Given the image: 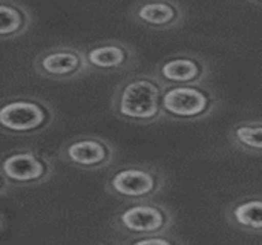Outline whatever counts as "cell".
<instances>
[{
  "mask_svg": "<svg viewBox=\"0 0 262 245\" xmlns=\"http://www.w3.org/2000/svg\"><path fill=\"white\" fill-rule=\"evenodd\" d=\"M34 71L45 78L68 81L92 72L86 52L72 44H55L40 52L32 63Z\"/></svg>",
  "mask_w": 262,
  "mask_h": 245,
  "instance_id": "ba28073f",
  "label": "cell"
},
{
  "mask_svg": "<svg viewBox=\"0 0 262 245\" xmlns=\"http://www.w3.org/2000/svg\"><path fill=\"white\" fill-rule=\"evenodd\" d=\"M54 120V106L31 95L11 97L0 109V127L12 137L38 135L49 129Z\"/></svg>",
  "mask_w": 262,
  "mask_h": 245,
  "instance_id": "277c9868",
  "label": "cell"
},
{
  "mask_svg": "<svg viewBox=\"0 0 262 245\" xmlns=\"http://www.w3.org/2000/svg\"><path fill=\"white\" fill-rule=\"evenodd\" d=\"M226 221L249 235H262V193L230 203L224 210Z\"/></svg>",
  "mask_w": 262,
  "mask_h": 245,
  "instance_id": "7c38bea8",
  "label": "cell"
},
{
  "mask_svg": "<svg viewBox=\"0 0 262 245\" xmlns=\"http://www.w3.org/2000/svg\"><path fill=\"white\" fill-rule=\"evenodd\" d=\"M58 158L77 170L97 172L109 167L115 161L117 149L103 137L78 135L60 147Z\"/></svg>",
  "mask_w": 262,
  "mask_h": 245,
  "instance_id": "52a82bcc",
  "label": "cell"
},
{
  "mask_svg": "<svg viewBox=\"0 0 262 245\" xmlns=\"http://www.w3.org/2000/svg\"><path fill=\"white\" fill-rule=\"evenodd\" d=\"M32 25V14L15 0H2L0 5V35L2 40L17 38L28 32Z\"/></svg>",
  "mask_w": 262,
  "mask_h": 245,
  "instance_id": "5bb4252c",
  "label": "cell"
},
{
  "mask_svg": "<svg viewBox=\"0 0 262 245\" xmlns=\"http://www.w3.org/2000/svg\"><path fill=\"white\" fill-rule=\"evenodd\" d=\"M127 15L137 25L152 29H172L186 18L184 8L177 0H143L135 3Z\"/></svg>",
  "mask_w": 262,
  "mask_h": 245,
  "instance_id": "8fae6325",
  "label": "cell"
},
{
  "mask_svg": "<svg viewBox=\"0 0 262 245\" xmlns=\"http://www.w3.org/2000/svg\"><path fill=\"white\" fill-rule=\"evenodd\" d=\"M166 84L154 74H138L121 81L111 100L112 114L130 124L147 126L163 118L161 98Z\"/></svg>",
  "mask_w": 262,
  "mask_h": 245,
  "instance_id": "6da1fadb",
  "label": "cell"
},
{
  "mask_svg": "<svg viewBox=\"0 0 262 245\" xmlns=\"http://www.w3.org/2000/svg\"><path fill=\"white\" fill-rule=\"evenodd\" d=\"M220 101L212 87L203 84L167 86L161 98L163 118L173 123H198L209 118Z\"/></svg>",
  "mask_w": 262,
  "mask_h": 245,
  "instance_id": "5b68a950",
  "label": "cell"
},
{
  "mask_svg": "<svg viewBox=\"0 0 262 245\" xmlns=\"http://www.w3.org/2000/svg\"><path fill=\"white\" fill-rule=\"evenodd\" d=\"M229 144L249 155H262V118L244 120L230 126L227 132Z\"/></svg>",
  "mask_w": 262,
  "mask_h": 245,
  "instance_id": "4fadbf2b",
  "label": "cell"
},
{
  "mask_svg": "<svg viewBox=\"0 0 262 245\" xmlns=\"http://www.w3.org/2000/svg\"><path fill=\"white\" fill-rule=\"evenodd\" d=\"M152 72L166 86L203 84L210 75V66L200 55L177 54L161 60Z\"/></svg>",
  "mask_w": 262,
  "mask_h": 245,
  "instance_id": "9c48e42d",
  "label": "cell"
},
{
  "mask_svg": "<svg viewBox=\"0 0 262 245\" xmlns=\"http://www.w3.org/2000/svg\"><path fill=\"white\" fill-rule=\"evenodd\" d=\"M252 2H255V3H259V5H262V0H252Z\"/></svg>",
  "mask_w": 262,
  "mask_h": 245,
  "instance_id": "2e32d148",
  "label": "cell"
},
{
  "mask_svg": "<svg viewBox=\"0 0 262 245\" xmlns=\"http://www.w3.org/2000/svg\"><path fill=\"white\" fill-rule=\"evenodd\" d=\"M123 242L132 245H172L181 244L183 241L172 236V233H164V235H150V236H141V238H130V239H124Z\"/></svg>",
  "mask_w": 262,
  "mask_h": 245,
  "instance_id": "9a60e30c",
  "label": "cell"
},
{
  "mask_svg": "<svg viewBox=\"0 0 262 245\" xmlns=\"http://www.w3.org/2000/svg\"><path fill=\"white\" fill-rule=\"evenodd\" d=\"M55 172L54 161L49 155L35 149L21 147L9 150L3 155L0 173L3 189L9 187H34L48 183Z\"/></svg>",
  "mask_w": 262,
  "mask_h": 245,
  "instance_id": "8992f818",
  "label": "cell"
},
{
  "mask_svg": "<svg viewBox=\"0 0 262 245\" xmlns=\"http://www.w3.org/2000/svg\"><path fill=\"white\" fill-rule=\"evenodd\" d=\"M92 71L100 74L126 72L137 64V51L126 41H103L84 49Z\"/></svg>",
  "mask_w": 262,
  "mask_h": 245,
  "instance_id": "30bf717a",
  "label": "cell"
},
{
  "mask_svg": "<svg viewBox=\"0 0 262 245\" xmlns=\"http://www.w3.org/2000/svg\"><path fill=\"white\" fill-rule=\"evenodd\" d=\"M164 172L154 164H124L112 169L104 180L106 195L124 203L155 199L166 189Z\"/></svg>",
  "mask_w": 262,
  "mask_h": 245,
  "instance_id": "7a4b0ae2",
  "label": "cell"
},
{
  "mask_svg": "<svg viewBox=\"0 0 262 245\" xmlns=\"http://www.w3.org/2000/svg\"><path fill=\"white\" fill-rule=\"evenodd\" d=\"M175 213L166 204L155 199L127 203L112 218L111 227L130 238L170 233L175 227Z\"/></svg>",
  "mask_w": 262,
  "mask_h": 245,
  "instance_id": "3957f363",
  "label": "cell"
}]
</instances>
